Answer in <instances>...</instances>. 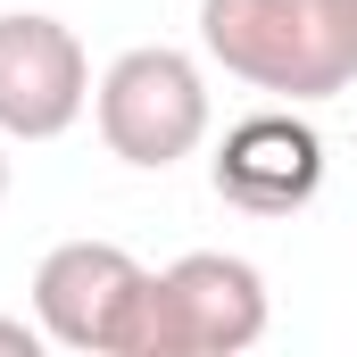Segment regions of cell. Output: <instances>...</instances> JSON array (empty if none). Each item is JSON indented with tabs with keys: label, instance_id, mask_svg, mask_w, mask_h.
Returning a JSON list of instances; mask_svg holds the SVG:
<instances>
[{
	"label": "cell",
	"instance_id": "6da1fadb",
	"mask_svg": "<svg viewBox=\"0 0 357 357\" xmlns=\"http://www.w3.org/2000/svg\"><path fill=\"white\" fill-rule=\"evenodd\" d=\"M266 333V274L225 250H191L142 282L116 357H233Z\"/></svg>",
	"mask_w": 357,
	"mask_h": 357
},
{
	"label": "cell",
	"instance_id": "ba28073f",
	"mask_svg": "<svg viewBox=\"0 0 357 357\" xmlns=\"http://www.w3.org/2000/svg\"><path fill=\"white\" fill-rule=\"evenodd\" d=\"M42 341H50L42 316H33V324H25V316H0V349H8V357H42Z\"/></svg>",
	"mask_w": 357,
	"mask_h": 357
},
{
	"label": "cell",
	"instance_id": "5b68a950",
	"mask_svg": "<svg viewBox=\"0 0 357 357\" xmlns=\"http://www.w3.org/2000/svg\"><path fill=\"white\" fill-rule=\"evenodd\" d=\"M91 108V59L59 17H0V133L59 142Z\"/></svg>",
	"mask_w": 357,
	"mask_h": 357
},
{
	"label": "cell",
	"instance_id": "9c48e42d",
	"mask_svg": "<svg viewBox=\"0 0 357 357\" xmlns=\"http://www.w3.org/2000/svg\"><path fill=\"white\" fill-rule=\"evenodd\" d=\"M0 199H8V158H0Z\"/></svg>",
	"mask_w": 357,
	"mask_h": 357
},
{
	"label": "cell",
	"instance_id": "8992f818",
	"mask_svg": "<svg viewBox=\"0 0 357 357\" xmlns=\"http://www.w3.org/2000/svg\"><path fill=\"white\" fill-rule=\"evenodd\" d=\"M216 191L250 216H291L324 191V142L316 125H299L291 108H266V116H241L216 150Z\"/></svg>",
	"mask_w": 357,
	"mask_h": 357
},
{
	"label": "cell",
	"instance_id": "7a4b0ae2",
	"mask_svg": "<svg viewBox=\"0 0 357 357\" xmlns=\"http://www.w3.org/2000/svg\"><path fill=\"white\" fill-rule=\"evenodd\" d=\"M199 42L225 75L274 100H324L349 84L316 0H199Z\"/></svg>",
	"mask_w": 357,
	"mask_h": 357
},
{
	"label": "cell",
	"instance_id": "277c9868",
	"mask_svg": "<svg viewBox=\"0 0 357 357\" xmlns=\"http://www.w3.org/2000/svg\"><path fill=\"white\" fill-rule=\"evenodd\" d=\"M150 266L116 241H59L42 274H33V316L59 349H91V357H116L125 341V316L142 299Z\"/></svg>",
	"mask_w": 357,
	"mask_h": 357
},
{
	"label": "cell",
	"instance_id": "52a82bcc",
	"mask_svg": "<svg viewBox=\"0 0 357 357\" xmlns=\"http://www.w3.org/2000/svg\"><path fill=\"white\" fill-rule=\"evenodd\" d=\"M324 8V33H333V50H341V67L357 75V0H316Z\"/></svg>",
	"mask_w": 357,
	"mask_h": 357
},
{
	"label": "cell",
	"instance_id": "3957f363",
	"mask_svg": "<svg viewBox=\"0 0 357 357\" xmlns=\"http://www.w3.org/2000/svg\"><path fill=\"white\" fill-rule=\"evenodd\" d=\"M91 108H100V142L125 167H175V158H191L208 142V84H199V67L183 50H167V42L125 50L100 75Z\"/></svg>",
	"mask_w": 357,
	"mask_h": 357
}]
</instances>
